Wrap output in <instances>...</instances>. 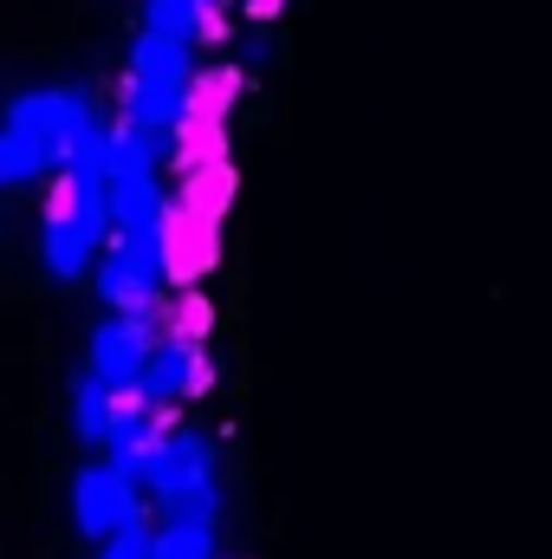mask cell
I'll use <instances>...</instances> for the list:
<instances>
[{"label": "cell", "mask_w": 552, "mask_h": 559, "mask_svg": "<svg viewBox=\"0 0 552 559\" xmlns=\"http://www.w3.org/2000/svg\"><path fill=\"white\" fill-rule=\"evenodd\" d=\"M143 495H149L156 521H176V514L221 521V488H215V449H208V436L169 423L163 442H156V462H149Z\"/></svg>", "instance_id": "6da1fadb"}, {"label": "cell", "mask_w": 552, "mask_h": 559, "mask_svg": "<svg viewBox=\"0 0 552 559\" xmlns=\"http://www.w3.org/2000/svg\"><path fill=\"white\" fill-rule=\"evenodd\" d=\"M92 124H98V111H92V98H85V92H72V85L20 92V98L7 105V131L33 143V150L52 163V176L72 163V150H79V138H85Z\"/></svg>", "instance_id": "7a4b0ae2"}, {"label": "cell", "mask_w": 552, "mask_h": 559, "mask_svg": "<svg viewBox=\"0 0 552 559\" xmlns=\"http://www.w3.org/2000/svg\"><path fill=\"white\" fill-rule=\"evenodd\" d=\"M92 274H98V299L111 312H149V306H163V286H169V248H163V235H111Z\"/></svg>", "instance_id": "3957f363"}, {"label": "cell", "mask_w": 552, "mask_h": 559, "mask_svg": "<svg viewBox=\"0 0 552 559\" xmlns=\"http://www.w3.org/2000/svg\"><path fill=\"white\" fill-rule=\"evenodd\" d=\"M72 527L105 547L124 527H156V508H149V495H143L137 481H124L111 462H92L72 481Z\"/></svg>", "instance_id": "277c9868"}, {"label": "cell", "mask_w": 552, "mask_h": 559, "mask_svg": "<svg viewBox=\"0 0 552 559\" xmlns=\"http://www.w3.org/2000/svg\"><path fill=\"white\" fill-rule=\"evenodd\" d=\"M156 338H163V306H149V312H111L92 332V378H105L111 391H137Z\"/></svg>", "instance_id": "5b68a950"}, {"label": "cell", "mask_w": 552, "mask_h": 559, "mask_svg": "<svg viewBox=\"0 0 552 559\" xmlns=\"http://www.w3.org/2000/svg\"><path fill=\"white\" fill-rule=\"evenodd\" d=\"M208 352H202V338H189V332H163L156 338V352H149V365H143L137 391L143 404H156V411H176V404H189L195 391H208Z\"/></svg>", "instance_id": "8992f818"}, {"label": "cell", "mask_w": 552, "mask_h": 559, "mask_svg": "<svg viewBox=\"0 0 552 559\" xmlns=\"http://www.w3.org/2000/svg\"><path fill=\"white\" fill-rule=\"evenodd\" d=\"M131 79H169V85H195V46L169 39V33H143L131 46Z\"/></svg>", "instance_id": "52a82bcc"}, {"label": "cell", "mask_w": 552, "mask_h": 559, "mask_svg": "<svg viewBox=\"0 0 552 559\" xmlns=\"http://www.w3.org/2000/svg\"><path fill=\"white\" fill-rule=\"evenodd\" d=\"M111 423H118V391H111L105 378H92V371H85V378L72 384V429H79L85 442H98V449H105V442H111Z\"/></svg>", "instance_id": "ba28073f"}, {"label": "cell", "mask_w": 552, "mask_h": 559, "mask_svg": "<svg viewBox=\"0 0 552 559\" xmlns=\"http://www.w3.org/2000/svg\"><path fill=\"white\" fill-rule=\"evenodd\" d=\"M215 527L221 521H195V514L156 521V559H215Z\"/></svg>", "instance_id": "9c48e42d"}, {"label": "cell", "mask_w": 552, "mask_h": 559, "mask_svg": "<svg viewBox=\"0 0 552 559\" xmlns=\"http://www.w3.org/2000/svg\"><path fill=\"white\" fill-rule=\"evenodd\" d=\"M33 176H52V163H46L26 138H13V131L0 124V189H20V182H33Z\"/></svg>", "instance_id": "30bf717a"}, {"label": "cell", "mask_w": 552, "mask_h": 559, "mask_svg": "<svg viewBox=\"0 0 552 559\" xmlns=\"http://www.w3.org/2000/svg\"><path fill=\"white\" fill-rule=\"evenodd\" d=\"M98 559H156V527H124V534H111Z\"/></svg>", "instance_id": "8fae6325"}, {"label": "cell", "mask_w": 552, "mask_h": 559, "mask_svg": "<svg viewBox=\"0 0 552 559\" xmlns=\"http://www.w3.org/2000/svg\"><path fill=\"white\" fill-rule=\"evenodd\" d=\"M235 7H248L254 20H274V13H279V0H235Z\"/></svg>", "instance_id": "7c38bea8"}]
</instances>
